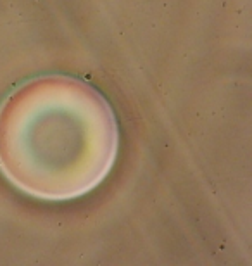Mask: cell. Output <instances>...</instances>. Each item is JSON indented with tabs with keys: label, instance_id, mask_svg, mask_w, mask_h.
<instances>
[{
	"label": "cell",
	"instance_id": "cell-1",
	"mask_svg": "<svg viewBox=\"0 0 252 266\" xmlns=\"http://www.w3.org/2000/svg\"><path fill=\"white\" fill-rule=\"evenodd\" d=\"M118 154L111 105L76 78L29 80L0 104V171L36 199L68 201L93 190Z\"/></svg>",
	"mask_w": 252,
	"mask_h": 266
}]
</instances>
